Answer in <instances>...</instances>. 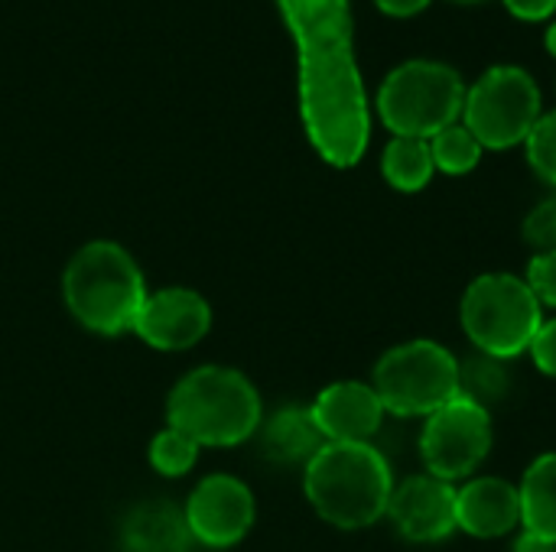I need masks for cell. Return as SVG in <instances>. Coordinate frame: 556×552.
Returning <instances> with one entry per match:
<instances>
[{
    "label": "cell",
    "mask_w": 556,
    "mask_h": 552,
    "mask_svg": "<svg viewBox=\"0 0 556 552\" xmlns=\"http://www.w3.org/2000/svg\"><path fill=\"white\" fill-rule=\"evenodd\" d=\"M300 59V117L316 153L358 166L371 137L365 85L352 49L349 0H277Z\"/></svg>",
    "instance_id": "cell-1"
},
{
    "label": "cell",
    "mask_w": 556,
    "mask_h": 552,
    "mask_svg": "<svg viewBox=\"0 0 556 552\" xmlns=\"http://www.w3.org/2000/svg\"><path fill=\"white\" fill-rule=\"evenodd\" d=\"M303 491L336 530H368L388 517L394 475L371 442H326L303 468Z\"/></svg>",
    "instance_id": "cell-2"
},
{
    "label": "cell",
    "mask_w": 556,
    "mask_h": 552,
    "mask_svg": "<svg viewBox=\"0 0 556 552\" xmlns=\"http://www.w3.org/2000/svg\"><path fill=\"white\" fill-rule=\"evenodd\" d=\"M261 423L264 407L257 387L241 371L222 364L189 371L166 400V426L208 449L241 446L257 436Z\"/></svg>",
    "instance_id": "cell-3"
},
{
    "label": "cell",
    "mask_w": 556,
    "mask_h": 552,
    "mask_svg": "<svg viewBox=\"0 0 556 552\" xmlns=\"http://www.w3.org/2000/svg\"><path fill=\"white\" fill-rule=\"evenodd\" d=\"M62 296L78 325L94 335L134 332V319L147 299L137 260L114 241L85 244L65 267Z\"/></svg>",
    "instance_id": "cell-4"
},
{
    "label": "cell",
    "mask_w": 556,
    "mask_h": 552,
    "mask_svg": "<svg viewBox=\"0 0 556 552\" xmlns=\"http://www.w3.org/2000/svg\"><path fill=\"white\" fill-rule=\"evenodd\" d=\"M466 81L433 59H410L397 65L378 88V117L394 137L430 140L463 120Z\"/></svg>",
    "instance_id": "cell-5"
},
{
    "label": "cell",
    "mask_w": 556,
    "mask_h": 552,
    "mask_svg": "<svg viewBox=\"0 0 556 552\" xmlns=\"http://www.w3.org/2000/svg\"><path fill=\"white\" fill-rule=\"evenodd\" d=\"M459 322L479 355L515 361L518 355H528L534 335L541 332L544 309L525 277L482 273L463 293Z\"/></svg>",
    "instance_id": "cell-6"
},
{
    "label": "cell",
    "mask_w": 556,
    "mask_h": 552,
    "mask_svg": "<svg viewBox=\"0 0 556 552\" xmlns=\"http://www.w3.org/2000/svg\"><path fill=\"white\" fill-rule=\"evenodd\" d=\"M371 387L384 413L427 420L459 397V361L446 345L433 338H414L388 348L378 358Z\"/></svg>",
    "instance_id": "cell-7"
},
{
    "label": "cell",
    "mask_w": 556,
    "mask_h": 552,
    "mask_svg": "<svg viewBox=\"0 0 556 552\" xmlns=\"http://www.w3.org/2000/svg\"><path fill=\"white\" fill-rule=\"evenodd\" d=\"M538 120L541 88L518 65H495L472 88H466L463 124L482 150H511L525 143Z\"/></svg>",
    "instance_id": "cell-8"
},
{
    "label": "cell",
    "mask_w": 556,
    "mask_h": 552,
    "mask_svg": "<svg viewBox=\"0 0 556 552\" xmlns=\"http://www.w3.org/2000/svg\"><path fill=\"white\" fill-rule=\"evenodd\" d=\"M495 442L492 413L466 397H453L446 407L430 413L420 429L424 472L450 485L469 482L489 459Z\"/></svg>",
    "instance_id": "cell-9"
},
{
    "label": "cell",
    "mask_w": 556,
    "mask_h": 552,
    "mask_svg": "<svg viewBox=\"0 0 556 552\" xmlns=\"http://www.w3.org/2000/svg\"><path fill=\"white\" fill-rule=\"evenodd\" d=\"M186 524L195 543L208 550L238 547L257 517L251 488L235 475H208L195 485L186 501Z\"/></svg>",
    "instance_id": "cell-10"
},
{
    "label": "cell",
    "mask_w": 556,
    "mask_h": 552,
    "mask_svg": "<svg viewBox=\"0 0 556 552\" xmlns=\"http://www.w3.org/2000/svg\"><path fill=\"white\" fill-rule=\"evenodd\" d=\"M388 521L407 543L433 547L456 534V485L427 472L394 485Z\"/></svg>",
    "instance_id": "cell-11"
},
{
    "label": "cell",
    "mask_w": 556,
    "mask_h": 552,
    "mask_svg": "<svg viewBox=\"0 0 556 552\" xmlns=\"http://www.w3.org/2000/svg\"><path fill=\"white\" fill-rule=\"evenodd\" d=\"M208 329H212L208 299L186 286H166L147 293L134 319V335L156 351H186L199 345L208 335Z\"/></svg>",
    "instance_id": "cell-12"
},
{
    "label": "cell",
    "mask_w": 556,
    "mask_h": 552,
    "mask_svg": "<svg viewBox=\"0 0 556 552\" xmlns=\"http://www.w3.org/2000/svg\"><path fill=\"white\" fill-rule=\"evenodd\" d=\"M309 413L326 442H371L388 416L375 387L362 381H339L323 387Z\"/></svg>",
    "instance_id": "cell-13"
},
{
    "label": "cell",
    "mask_w": 556,
    "mask_h": 552,
    "mask_svg": "<svg viewBox=\"0 0 556 552\" xmlns=\"http://www.w3.org/2000/svg\"><path fill=\"white\" fill-rule=\"evenodd\" d=\"M456 530L476 540H502L521 530L518 485L498 475H472L456 488Z\"/></svg>",
    "instance_id": "cell-14"
},
{
    "label": "cell",
    "mask_w": 556,
    "mask_h": 552,
    "mask_svg": "<svg viewBox=\"0 0 556 552\" xmlns=\"http://www.w3.org/2000/svg\"><path fill=\"white\" fill-rule=\"evenodd\" d=\"M192 543L186 514L169 501H143L121 524L124 552H189Z\"/></svg>",
    "instance_id": "cell-15"
},
{
    "label": "cell",
    "mask_w": 556,
    "mask_h": 552,
    "mask_svg": "<svg viewBox=\"0 0 556 552\" xmlns=\"http://www.w3.org/2000/svg\"><path fill=\"white\" fill-rule=\"evenodd\" d=\"M261 452L277 465H303L326 446L309 407H283L261 423Z\"/></svg>",
    "instance_id": "cell-16"
},
{
    "label": "cell",
    "mask_w": 556,
    "mask_h": 552,
    "mask_svg": "<svg viewBox=\"0 0 556 552\" xmlns=\"http://www.w3.org/2000/svg\"><path fill=\"white\" fill-rule=\"evenodd\" d=\"M518 501H521V530L556 543V452L538 455L525 468L518 482Z\"/></svg>",
    "instance_id": "cell-17"
},
{
    "label": "cell",
    "mask_w": 556,
    "mask_h": 552,
    "mask_svg": "<svg viewBox=\"0 0 556 552\" xmlns=\"http://www.w3.org/2000/svg\"><path fill=\"white\" fill-rule=\"evenodd\" d=\"M381 172H384L388 185L397 189V192H420V189H427L430 179H433V172H437L433 153H430V140L394 137L384 146Z\"/></svg>",
    "instance_id": "cell-18"
},
{
    "label": "cell",
    "mask_w": 556,
    "mask_h": 552,
    "mask_svg": "<svg viewBox=\"0 0 556 552\" xmlns=\"http://www.w3.org/2000/svg\"><path fill=\"white\" fill-rule=\"evenodd\" d=\"M511 390V371L508 361L472 355L469 361H459V397L485 407L492 413L495 403H502Z\"/></svg>",
    "instance_id": "cell-19"
},
{
    "label": "cell",
    "mask_w": 556,
    "mask_h": 552,
    "mask_svg": "<svg viewBox=\"0 0 556 552\" xmlns=\"http://www.w3.org/2000/svg\"><path fill=\"white\" fill-rule=\"evenodd\" d=\"M430 153H433V166L446 176H466L479 166L482 159V143L472 137V130L466 124H453L446 130H440L437 137H430Z\"/></svg>",
    "instance_id": "cell-20"
},
{
    "label": "cell",
    "mask_w": 556,
    "mask_h": 552,
    "mask_svg": "<svg viewBox=\"0 0 556 552\" xmlns=\"http://www.w3.org/2000/svg\"><path fill=\"white\" fill-rule=\"evenodd\" d=\"M199 449L186 433L166 426L163 433L153 436L150 442V465L163 475V478H182L192 472V465L199 462Z\"/></svg>",
    "instance_id": "cell-21"
},
{
    "label": "cell",
    "mask_w": 556,
    "mask_h": 552,
    "mask_svg": "<svg viewBox=\"0 0 556 552\" xmlns=\"http://www.w3.org/2000/svg\"><path fill=\"white\" fill-rule=\"evenodd\" d=\"M525 153L531 169L556 189V111L541 114V120L534 124V130L525 140Z\"/></svg>",
    "instance_id": "cell-22"
},
{
    "label": "cell",
    "mask_w": 556,
    "mask_h": 552,
    "mask_svg": "<svg viewBox=\"0 0 556 552\" xmlns=\"http://www.w3.org/2000/svg\"><path fill=\"white\" fill-rule=\"evenodd\" d=\"M525 241L534 247V254H551L556 251V195L534 205L521 224Z\"/></svg>",
    "instance_id": "cell-23"
},
{
    "label": "cell",
    "mask_w": 556,
    "mask_h": 552,
    "mask_svg": "<svg viewBox=\"0 0 556 552\" xmlns=\"http://www.w3.org/2000/svg\"><path fill=\"white\" fill-rule=\"evenodd\" d=\"M525 283L531 286V293L541 303V309H556V251L531 257Z\"/></svg>",
    "instance_id": "cell-24"
},
{
    "label": "cell",
    "mask_w": 556,
    "mask_h": 552,
    "mask_svg": "<svg viewBox=\"0 0 556 552\" xmlns=\"http://www.w3.org/2000/svg\"><path fill=\"white\" fill-rule=\"evenodd\" d=\"M534 368L547 377H556V316L554 319H544L541 332L534 335L531 348H528Z\"/></svg>",
    "instance_id": "cell-25"
},
{
    "label": "cell",
    "mask_w": 556,
    "mask_h": 552,
    "mask_svg": "<svg viewBox=\"0 0 556 552\" xmlns=\"http://www.w3.org/2000/svg\"><path fill=\"white\" fill-rule=\"evenodd\" d=\"M505 7H508L518 20L541 23V20L554 16L556 0H505Z\"/></svg>",
    "instance_id": "cell-26"
},
{
    "label": "cell",
    "mask_w": 556,
    "mask_h": 552,
    "mask_svg": "<svg viewBox=\"0 0 556 552\" xmlns=\"http://www.w3.org/2000/svg\"><path fill=\"white\" fill-rule=\"evenodd\" d=\"M375 3H378V10H384L388 16H397V20L417 16L420 10L430 7V0H375Z\"/></svg>",
    "instance_id": "cell-27"
},
{
    "label": "cell",
    "mask_w": 556,
    "mask_h": 552,
    "mask_svg": "<svg viewBox=\"0 0 556 552\" xmlns=\"http://www.w3.org/2000/svg\"><path fill=\"white\" fill-rule=\"evenodd\" d=\"M511 552H556V543H547V540H541V537H531V534H518V540H515V550Z\"/></svg>",
    "instance_id": "cell-28"
},
{
    "label": "cell",
    "mask_w": 556,
    "mask_h": 552,
    "mask_svg": "<svg viewBox=\"0 0 556 552\" xmlns=\"http://www.w3.org/2000/svg\"><path fill=\"white\" fill-rule=\"evenodd\" d=\"M547 49H551V55L556 59V23L547 29Z\"/></svg>",
    "instance_id": "cell-29"
}]
</instances>
